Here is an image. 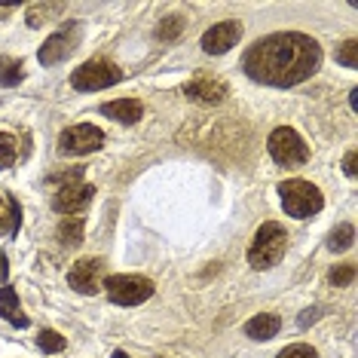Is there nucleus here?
Returning a JSON list of instances; mask_svg holds the SVG:
<instances>
[{
	"label": "nucleus",
	"mask_w": 358,
	"mask_h": 358,
	"mask_svg": "<svg viewBox=\"0 0 358 358\" xmlns=\"http://www.w3.org/2000/svg\"><path fill=\"white\" fill-rule=\"evenodd\" d=\"M355 242V227L352 224H340V227H334L331 236H328V248L331 251H346L349 245Z\"/></svg>",
	"instance_id": "19"
},
{
	"label": "nucleus",
	"mask_w": 358,
	"mask_h": 358,
	"mask_svg": "<svg viewBox=\"0 0 358 358\" xmlns=\"http://www.w3.org/2000/svg\"><path fill=\"white\" fill-rule=\"evenodd\" d=\"M275 358H319V352H315L313 346H306V343H294V346L282 349Z\"/></svg>",
	"instance_id": "26"
},
{
	"label": "nucleus",
	"mask_w": 358,
	"mask_h": 358,
	"mask_svg": "<svg viewBox=\"0 0 358 358\" xmlns=\"http://www.w3.org/2000/svg\"><path fill=\"white\" fill-rule=\"evenodd\" d=\"M279 328H282L279 315L260 313V315H255V319L245 324V337H251V340H273L275 334H279Z\"/></svg>",
	"instance_id": "14"
},
{
	"label": "nucleus",
	"mask_w": 358,
	"mask_h": 358,
	"mask_svg": "<svg viewBox=\"0 0 358 358\" xmlns=\"http://www.w3.org/2000/svg\"><path fill=\"white\" fill-rule=\"evenodd\" d=\"M349 104H352V110L358 108V89H352V92H349Z\"/></svg>",
	"instance_id": "29"
},
{
	"label": "nucleus",
	"mask_w": 358,
	"mask_h": 358,
	"mask_svg": "<svg viewBox=\"0 0 358 358\" xmlns=\"http://www.w3.org/2000/svg\"><path fill=\"white\" fill-rule=\"evenodd\" d=\"M184 95L190 101H196V104H221L227 99V83L224 80H215V77H199V80H193V83H187L184 86Z\"/></svg>",
	"instance_id": "12"
},
{
	"label": "nucleus",
	"mask_w": 358,
	"mask_h": 358,
	"mask_svg": "<svg viewBox=\"0 0 358 358\" xmlns=\"http://www.w3.org/2000/svg\"><path fill=\"white\" fill-rule=\"evenodd\" d=\"M285 248H288V233H285L282 224L266 221L264 227H257L255 239H251L248 248V264L255 270H270L285 257Z\"/></svg>",
	"instance_id": "2"
},
{
	"label": "nucleus",
	"mask_w": 358,
	"mask_h": 358,
	"mask_svg": "<svg viewBox=\"0 0 358 358\" xmlns=\"http://www.w3.org/2000/svg\"><path fill=\"white\" fill-rule=\"evenodd\" d=\"M184 31V19L181 15H172V19H162L157 28V40H175Z\"/></svg>",
	"instance_id": "23"
},
{
	"label": "nucleus",
	"mask_w": 358,
	"mask_h": 358,
	"mask_svg": "<svg viewBox=\"0 0 358 358\" xmlns=\"http://www.w3.org/2000/svg\"><path fill=\"white\" fill-rule=\"evenodd\" d=\"M245 74L266 86H297L322 68V46L300 31H279L245 52Z\"/></svg>",
	"instance_id": "1"
},
{
	"label": "nucleus",
	"mask_w": 358,
	"mask_h": 358,
	"mask_svg": "<svg viewBox=\"0 0 358 358\" xmlns=\"http://www.w3.org/2000/svg\"><path fill=\"white\" fill-rule=\"evenodd\" d=\"M15 162V138L0 132V169H10Z\"/></svg>",
	"instance_id": "25"
},
{
	"label": "nucleus",
	"mask_w": 358,
	"mask_h": 358,
	"mask_svg": "<svg viewBox=\"0 0 358 358\" xmlns=\"http://www.w3.org/2000/svg\"><path fill=\"white\" fill-rule=\"evenodd\" d=\"M123 80V71L117 64L104 62V59H95V62H86L71 74V86L80 89V92H99V89H110L113 83Z\"/></svg>",
	"instance_id": "4"
},
{
	"label": "nucleus",
	"mask_w": 358,
	"mask_h": 358,
	"mask_svg": "<svg viewBox=\"0 0 358 358\" xmlns=\"http://www.w3.org/2000/svg\"><path fill=\"white\" fill-rule=\"evenodd\" d=\"M239 37H242V25L236 19L217 22L215 28H208L206 34H202V50H206L208 55H224L239 43Z\"/></svg>",
	"instance_id": "10"
},
{
	"label": "nucleus",
	"mask_w": 358,
	"mask_h": 358,
	"mask_svg": "<svg viewBox=\"0 0 358 358\" xmlns=\"http://www.w3.org/2000/svg\"><path fill=\"white\" fill-rule=\"evenodd\" d=\"M110 358H129V355H126V352H120V349H117V352H113Z\"/></svg>",
	"instance_id": "30"
},
{
	"label": "nucleus",
	"mask_w": 358,
	"mask_h": 358,
	"mask_svg": "<svg viewBox=\"0 0 358 358\" xmlns=\"http://www.w3.org/2000/svg\"><path fill=\"white\" fill-rule=\"evenodd\" d=\"M328 282L337 285V288H343V285H352L355 282V264H337L328 273Z\"/></svg>",
	"instance_id": "22"
},
{
	"label": "nucleus",
	"mask_w": 358,
	"mask_h": 358,
	"mask_svg": "<svg viewBox=\"0 0 358 358\" xmlns=\"http://www.w3.org/2000/svg\"><path fill=\"white\" fill-rule=\"evenodd\" d=\"M104 144V132L99 126H71L59 135V150L64 157H83L95 153Z\"/></svg>",
	"instance_id": "7"
},
{
	"label": "nucleus",
	"mask_w": 358,
	"mask_h": 358,
	"mask_svg": "<svg viewBox=\"0 0 358 358\" xmlns=\"http://www.w3.org/2000/svg\"><path fill=\"white\" fill-rule=\"evenodd\" d=\"M95 196V187L92 184H62L59 190H55L52 196V208L59 211V215H77V211H83L89 202Z\"/></svg>",
	"instance_id": "9"
},
{
	"label": "nucleus",
	"mask_w": 358,
	"mask_h": 358,
	"mask_svg": "<svg viewBox=\"0 0 358 358\" xmlns=\"http://www.w3.org/2000/svg\"><path fill=\"white\" fill-rule=\"evenodd\" d=\"M104 291H108L110 303L138 306L153 297V282L144 275H110V279H104Z\"/></svg>",
	"instance_id": "5"
},
{
	"label": "nucleus",
	"mask_w": 358,
	"mask_h": 358,
	"mask_svg": "<svg viewBox=\"0 0 358 358\" xmlns=\"http://www.w3.org/2000/svg\"><path fill=\"white\" fill-rule=\"evenodd\" d=\"M101 113L104 117H110V120H120L123 126H135L138 120H141V101L138 99H117V101H108V104H101Z\"/></svg>",
	"instance_id": "13"
},
{
	"label": "nucleus",
	"mask_w": 358,
	"mask_h": 358,
	"mask_svg": "<svg viewBox=\"0 0 358 358\" xmlns=\"http://www.w3.org/2000/svg\"><path fill=\"white\" fill-rule=\"evenodd\" d=\"M355 162H358L355 150H349V153H346V159H343V172H346V175H355V172H358V169H355Z\"/></svg>",
	"instance_id": "28"
},
{
	"label": "nucleus",
	"mask_w": 358,
	"mask_h": 358,
	"mask_svg": "<svg viewBox=\"0 0 358 358\" xmlns=\"http://www.w3.org/2000/svg\"><path fill=\"white\" fill-rule=\"evenodd\" d=\"M266 148H270V157L279 162V166H303V162L309 159V148H306V141L300 138L294 129H288V126H279V129H273V135H270V141H266Z\"/></svg>",
	"instance_id": "6"
},
{
	"label": "nucleus",
	"mask_w": 358,
	"mask_h": 358,
	"mask_svg": "<svg viewBox=\"0 0 358 358\" xmlns=\"http://www.w3.org/2000/svg\"><path fill=\"white\" fill-rule=\"evenodd\" d=\"M319 315H322V309H319V306L303 309V315H300V319H297V324H300V328H309V324H313V322H319Z\"/></svg>",
	"instance_id": "27"
},
{
	"label": "nucleus",
	"mask_w": 358,
	"mask_h": 358,
	"mask_svg": "<svg viewBox=\"0 0 358 358\" xmlns=\"http://www.w3.org/2000/svg\"><path fill=\"white\" fill-rule=\"evenodd\" d=\"M37 346L43 349V352H64V346H68V340H64L59 331H40Z\"/></svg>",
	"instance_id": "21"
},
{
	"label": "nucleus",
	"mask_w": 358,
	"mask_h": 358,
	"mask_svg": "<svg viewBox=\"0 0 358 358\" xmlns=\"http://www.w3.org/2000/svg\"><path fill=\"white\" fill-rule=\"evenodd\" d=\"M279 196H282V208L288 211V217H313L319 215L324 206V196L315 184L303 181V178H291V181L279 184Z\"/></svg>",
	"instance_id": "3"
},
{
	"label": "nucleus",
	"mask_w": 358,
	"mask_h": 358,
	"mask_svg": "<svg viewBox=\"0 0 358 358\" xmlns=\"http://www.w3.org/2000/svg\"><path fill=\"white\" fill-rule=\"evenodd\" d=\"M22 224V206L15 196H0V236L19 233Z\"/></svg>",
	"instance_id": "16"
},
{
	"label": "nucleus",
	"mask_w": 358,
	"mask_h": 358,
	"mask_svg": "<svg viewBox=\"0 0 358 358\" xmlns=\"http://www.w3.org/2000/svg\"><path fill=\"white\" fill-rule=\"evenodd\" d=\"M83 233H86L83 217H64L59 224V242L64 248H77L83 242Z\"/></svg>",
	"instance_id": "17"
},
{
	"label": "nucleus",
	"mask_w": 358,
	"mask_h": 358,
	"mask_svg": "<svg viewBox=\"0 0 358 358\" xmlns=\"http://www.w3.org/2000/svg\"><path fill=\"white\" fill-rule=\"evenodd\" d=\"M0 315L10 324H15V328H28V315L22 313L19 297H15L13 288H0Z\"/></svg>",
	"instance_id": "15"
},
{
	"label": "nucleus",
	"mask_w": 358,
	"mask_h": 358,
	"mask_svg": "<svg viewBox=\"0 0 358 358\" xmlns=\"http://www.w3.org/2000/svg\"><path fill=\"white\" fill-rule=\"evenodd\" d=\"M337 64H343V68H355L358 64V43L355 40H346V43L337 46Z\"/></svg>",
	"instance_id": "24"
},
{
	"label": "nucleus",
	"mask_w": 358,
	"mask_h": 358,
	"mask_svg": "<svg viewBox=\"0 0 358 358\" xmlns=\"http://www.w3.org/2000/svg\"><path fill=\"white\" fill-rule=\"evenodd\" d=\"M22 77H25L22 62L10 59V55H0V86H19Z\"/></svg>",
	"instance_id": "18"
},
{
	"label": "nucleus",
	"mask_w": 358,
	"mask_h": 358,
	"mask_svg": "<svg viewBox=\"0 0 358 358\" xmlns=\"http://www.w3.org/2000/svg\"><path fill=\"white\" fill-rule=\"evenodd\" d=\"M74 46H77V28L55 31V34L40 46L37 59H40V64H59V62H64L71 52H74Z\"/></svg>",
	"instance_id": "11"
},
{
	"label": "nucleus",
	"mask_w": 358,
	"mask_h": 358,
	"mask_svg": "<svg viewBox=\"0 0 358 358\" xmlns=\"http://www.w3.org/2000/svg\"><path fill=\"white\" fill-rule=\"evenodd\" d=\"M62 10H64L62 3H34V6L28 10V25H31V28H40L43 22H50L52 15H59Z\"/></svg>",
	"instance_id": "20"
},
{
	"label": "nucleus",
	"mask_w": 358,
	"mask_h": 358,
	"mask_svg": "<svg viewBox=\"0 0 358 358\" xmlns=\"http://www.w3.org/2000/svg\"><path fill=\"white\" fill-rule=\"evenodd\" d=\"M104 279V264L99 257H83L68 270V285L80 294H95Z\"/></svg>",
	"instance_id": "8"
}]
</instances>
